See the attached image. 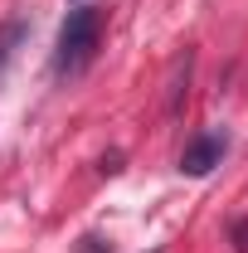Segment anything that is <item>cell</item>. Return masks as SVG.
I'll return each instance as SVG.
<instances>
[{
	"label": "cell",
	"mask_w": 248,
	"mask_h": 253,
	"mask_svg": "<svg viewBox=\"0 0 248 253\" xmlns=\"http://www.w3.org/2000/svg\"><path fill=\"white\" fill-rule=\"evenodd\" d=\"M107 25V10L102 5H78L68 10V20L59 25V49H54V73L59 78H78L97 54V39Z\"/></svg>",
	"instance_id": "1"
},
{
	"label": "cell",
	"mask_w": 248,
	"mask_h": 253,
	"mask_svg": "<svg viewBox=\"0 0 248 253\" xmlns=\"http://www.w3.org/2000/svg\"><path fill=\"white\" fill-rule=\"evenodd\" d=\"M224 151H229V131H200L185 151H180V175H195V180L209 175L219 161H224Z\"/></svg>",
	"instance_id": "2"
},
{
	"label": "cell",
	"mask_w": 248,
	"mask_h": 253,
	"mask_svg": "<svg viewBox=\"0 0 248 253\" xmlns=\"http://www.w3.org/2000/svg\"><path fill=\"white\" fill-rule=\"evenodd\" d=\"M20 39H25V20H10V25H0V68H5V63L15 59Z\"/></svg>",
	"instance_id": "3"
},
{
	"label": "cell",
	"mask_w": 248,
	"mask_h": 253,
	"mask_svg": "<svg viewBox=\"0 0 248 253\" xmlns=\"http://www.w3.org/2000/svg\"><path fill=\"white\" fill-rule=\"evenodd\" d=\"M97 170H102V175H117V170H122V151H107V156H102V166H97Z\"/></svg>",
	"instance_id": "4"
},
{
	"label": "cell",
	"mask_w": 248,
	"mask_h": 253,
	"mask_svg": "<svg viewBox=\"0 0 248 253\" xmlns=\"http://www.w3.org/2000/svg\"><path fill=\"white\" fill-rule=\"evenodd\" d=\"M234 249H239V253H248V219H239V224H234Z\"/></svg>",
	"instance_id": "5"
},
{
	"label": "cell",
	"mask_w": 248,
	"mask_h": 253,
	"mask_svg": "<svg viewBox=\"0 0 248 253\" xmlns=\"http://www.w3.org/2000/svg\"><path fill=\"white\" fill-rule=\"evenodd\" d=\"M83 253H112V249H102V239H93V234H88V239H83Z\"/></svg>",
	"instance_id": "6"
}]
</instances>
